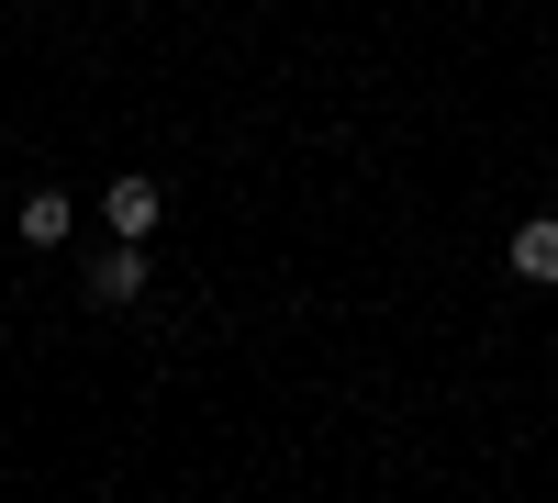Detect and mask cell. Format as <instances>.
<instances>
[{
    "instance_id": "1",
    "label": "cell",
    "mask_w": 558,
    "mask_h": 503,
    "mask_svg": "<svg viewBox=\"0 0 558 503\" xmlns=\"http://www.w3.org/2000/svg\"><path fill=\"white\" fill-rule=\"evenodd\" d=\"M101 213H112V236H157V213H168V191H157L146 168H123L112 191H101Z\"/></svg>"
},
{
    "instance_id": "2",
    "label": "cell",
    "mask_w": 558,
    "mask_h": 503,
    "mask_svg": "<svg viewBox=\"0 0 558 503\" xmlns=\"http://www.w3.org/2000/svg\"><path fill=\"white\" fill-rule=\"evenodd\" d=\"M134 291H146V236H112L89 258V302H134Z\"/></svg>"
},
{
    "instance_id": "3",
    "label": "cell",
    "mask_w": 558,
    "mask_h": 503,
    "mask_svg": "<svg viewBox=\"0 0 558 503\" xmlns=\"http://www.w3.org/2000/svg\"><path fill=\"white\" fill-rule=\"evenodd\" d=\"M502 258H514V280H558V213H525Z\"/></svg>"
},
{
    "instance_id": "4",
    "label": "cell",
    "mask_w": 558,
    "mask_h": 503,
    "mask_svg": "<svg viewBox=\"0 0 558 503\" xmlns=\"http://www.w3.org/2000/svg\"><path fill=\"white\" fill-rule=\"evenodd\" d=\"M12 224H23V247H68V224H78V202H68V191H34V202H23Z\"/></svg>"
}]
</instances>
